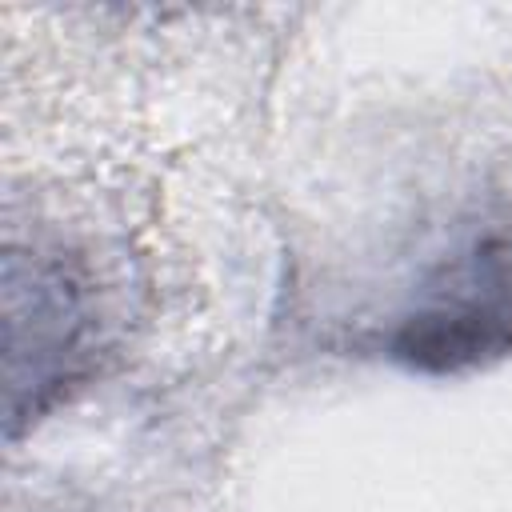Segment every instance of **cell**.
I'll return each instance as SVG.
<instances>
[{"mask_svg":"<svg viewBox=\"0 0 512 512\" xmlns=\"http://www.w3.org/2000/svg\"><path fill=\"white\" fill-rule=\"evenodd\" d=\"M388 356L408 372L460 376L512 356V204L480 208L400 312Z\"/></svg>","mask_w":512,"mask_h":512,"instance_id":"obj_1","label":"cell"}]
</instances>
